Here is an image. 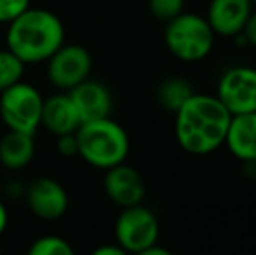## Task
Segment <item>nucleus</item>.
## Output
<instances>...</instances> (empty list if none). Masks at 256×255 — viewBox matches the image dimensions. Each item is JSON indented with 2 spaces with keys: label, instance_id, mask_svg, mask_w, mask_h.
Here are the masks:
<instances>
[{
  "label": "nucleus",
  "instance_id": "nucleus-22",
  "mask_svg": "<svg viewBox=\"0 0 256 255\" xmlns=\"http://www.w3.org/2000/svg\"><path fill=\"white\" fill-rule=\"evenodd\" d=\"M242 34L248 41V46H253V48H256V11L254 13H251V16H250V20H248L246 27H244Z\"/></svg>",
  "mask_w": 256,
  "mask_h": 255
},
{
  "label": "nucleus",
  "instance_id": "nucleus-20",
  "mask_svg": "<svg viewBox=\"0 0 256 255\" xmlns=\"http://www.w3.org/2000/svg\"><path fill=\"white\" fill-rule=\"evenodd\" d=\"M30 7V0H0V23L9 25Z\"/></svg>",
  "mask_w": 256,
  "mask_h": 255
},
{
  "label": "nucleus",
  "instance_id": "nucleus-19",
  "mask_svg": "<svg viewBox=\"0 0 256 255\" xmlns=\"http://www.w3.org/2000/svg\"><path fill=\"white\" fill-rule=\"evenodd\" d=\"M148 9L158 21H171L185 9V0H148Z\"/></svg>",
  "mask_w": 256,
  "mask_h": 255
},
{
  "label": "nucleus",
  "instance_id": "nucleus-7",
  "mask_svg": "<svg viewBox=\"0 0 256 255\" xmlns=\"http://www.w3.org/2000/svg\"><path fill=\"white\" fill-rule=\"evenodd\" d=\"M214 96L230 116L256 112V68L239 65L225 70L218 81Z\"/></svg>",
  "mask_w": 256,
  "mask_h": 255
},
{
  "label": "nucleus",
  "instance_id": "nucleus-11",
  "mask_svg": "<svg viewBox=\"0 0 256 255\" xmlns=\"http://www.w3.org/2000/svg\"><path fill=\"white\" fill-rule=\"evenodd\" d=\"M74 102L80 123H91V121L104 119L112 116L114 110V96L106 84L94 79H86L74 89L66 91Z\"/></svg>",
  "mask_w": 256,
  "mask_h": 255
},
{
  "label": "nucleus",
  "instance_id": "nucleus-2",
  "mask_svg": "<svg viewBox=\"0 0 256 255\" xmlns=\"http://www.w3.org/2000/svg\"><path fill=\"white\" fill-rule=\"evenodd\" d=\"M6 42L24 65L44 63L64 44V27L51 11L30 7L7 25Z\"/></svg>",
  "mask_w": 256,
  "mask_h": 255
},
{
  "label": "nucleus",
  "instance_id": "nucleus-13",
  "mask_svg": "<svg viewBox=\"0 0 256 255\" xmlns=\"http://www.w3.org/2000/svg\"><path fill=\"white\" fill-rule=\"evenodd\" d=\"M80 124L77 109L66 91H60L49 98H44L40 126H44L46 131L54 136H61L68 133H77Z\"/></svg>",
  "mask_w": 256,
  "mask_h": 255
},
{
  "label": "nucleus",
  "instance_id": "nucleus-1",
  "mask_svg": "<svg viewBox=\"0 0 256 255\" xmlns=\"http://www.w3.org/2000/svg\"><path fill=\"white\" fill-rule=\"evenodd\" d=\"M176 142L194 156H206L225 143L230 126V112L214 95L194 93L174 114Z\"/></svg>",
  "mask_w": 256,
  "mask_h": 255
},
{
  "label": "nucleus",
  "instance_id": "nucleus-4",
  "mask_svg": "<svg viewBox=\"0 0 256 255\" xmlns=\"http://www.w3.org/2000/svg\"><path fill=\"white\" fill-rule=\"evenodd\" d=\"M214 32L208 20L196 13H185L166 23L164 42L174 58L196 63L208 58L214 46Z\"/></svg>",
  "mask_w": 256,
  "mask_h": 255
},
{
  "label": "nucleus",
  "instance_id": "nucleus-3",
  "mask_svg": "<svg viewBox=\"0 0 256 255\" xmlns=\"http://www.w3.org/2000/svg\"><path fill=\"white\" fill-rule=\"evenodd\" d=\"M78 157L98 170L126 163L131 150L129 135L112 117L80 124L77 129Z\"/></svg>",
  "mask_w": 256,
  "mask_h": 255
},
{
  "label": "nucleus",
  "instance_id": "nucleus-17",
  "mask_svg": "<svg viewBox=\"0 0 256 255\" xmlns=\"http://www.w3.org/2000/svg\"><path fill=\"white\" fill-rule=\"evenodd\" d=\"M24 65L9 49H0V93L23 81Z\"/></svg>",
  "mask_w": 256,
  "mask_h": 255
},
{
  "label": "nucleus",
  "instance_id": "nucleus-26",
  "mask_svg": "<svg viewBox=\"0 0 256 255\" xmlns=\"http://www.w3.org/2000/svg\"><path fill=\"white\" fill-rule=\"evenodd\" d=\"M251 4H253V6H254V4H256V0H251Z\"/></svg>",
  "mask_w": 256,
  "mask_h": 255
},
{
  "label": "nucleus",
  "instance_id": "nucleus-14",
  "mask_svg": "<svg viewBox=\"0 0 256 255\" xmlns=\"http://www.w3.org/2000/svg\"><path fill=\"white\" fill-rule=\"evenodd\" d=\"M223 145L242 163L256 161V112L232 116Z\"/></svg>",
  "mask_w": 256,
  "mask_h": 255
},
{
  "label": "nucleus",
  "instance_id": "nucleus-27",
  "mask_svg": "<svg viewBox=\"0 0 256 255\" xmlns=\"http://www.w3.org/2000/svg\"><path fill=\"white\" fill-rule=\"evenodd\" d=\"M0 255H2V252H0Z\"/></svg>",
  "mask_w": 256,
  "mask_h": 255
},
{
  "label": "nucleus",
  "instance_id": "nucleus-8",
  "mask_svg": "<svg viewBox=\"0 0 256 255\" xmlns=\"http://www.w3.org/2000/svg\"><path fill=\"white\" fill-rule=\"evenodd\" d=\"M48 79L60 91H70L89 79L92 56L80 44H63L48 60Z\"/></svg>",
  "mask_w": 256,
  "mask_h": 255
},
{
  "label": "nucleus",
  "instance_id": "nucleus-18",
  "mask_svg": "<svg viewBox=\"0 0 256 255\" xmlns=\"http://www.w3.org/2000/svg\"><path fill=\"white\" fill-rule=\"evenodd\" d=\"M26 255H75L70 241L56 234H46L30 245Z\"/></svg>",
  "mask_w": 256,
  "mask_h": 255
},
{
  "label": "nucleus",
  "instance_id": "nucleus-16",
  "mask_svg": "<svg viewBox=\"0 0 256 255\" xmlns=\"http://www.w3.org/2000/svg\"><path fill=\"white\" fill-rule=\"evenodd\" d=\"M194 88L186 79L183 77H169L166 81L160 82L157 89V100L160 103L162 109H166L168 112L176 114L185 102L194 95Z\"/></svg>",
  "mask_w": 256,
  "mask_h": 255
},
{
  "label": "nucleus",
  "instance_id": "nucleus-23",
  "mask_svg": "<svg viewBox=\"0 0 256 255\" xmlns=\"http://www.w3.org/2000/svg\"><path fill=\"white\" fill-rule=\"evenodd\" d=\"M91 255H131V253L126 252L117 243H108V245H100L98 248H94Z\"/></svg>",
  "mask_w": 256,
  "mask_h": 255
},
{
  "label": "nucleus",
  "instance_id": "nucleus-6",
  "mask_svg": "<svg viewBox=\"0 0 256 255\" xmlns=\"http://www.w3.org/2000/svg\"><path fill=\"white\" fill-rule=\"evenodd\" d=\"M115 241L131 255L157 245L160 224L157 215L145 204L122 208L115 220Z\"/></svg>",
  "mask_w": 256,
  "mask_h": 255
},
{
  "label": "nucleus",
  "instance_id": "nucleus-9",
  "mask_svg": "<svg viewBox=\"0 0 256 255\" xmlns=\"http://www.w3.org/2000/svg\"><path fill=\"white\" fill-rule=\"evenodd\" d=\"M23 199L32 213L46 222L60 220L70 206L64 185L51 177H37L26 184Z\"/></svg>",
  "mask_w": 256,
  "mask_h": 255
},
{
  "label": "nucleus",
  "instance_id": "nucleus-12",
  "mask_svg": "<svg viewBox=\"0 0 256 255\" xmlns=\"http://www.w3.org/2000/svg\"><path fill=\"white\" fill-rule=\"evenodd\" d=\"M251 13V0H211L206 20L214 35L234 39L244 30Z\"/></svg>",
  "mask_w": 256,
  "mask_h": 255
},
{
  "label": "nucleus",
  "instance_id": "nucleus-25",
  "mask_svg": "<svg viewBox=\"0 0 256 255\" xmlns=\"http://www.w3.org/2000/svg\"><path fill=\"white\" fill-rule=\"evenodd\" d=\"M134 255H172V252H169L168 248H164V246H160V245H154V246H150V248L142 250V252H138Z\"/></svg>",
  "mask_w": 256,
  "mask_h": 255
},
{
  "label": "nucleus",
  "instance_id": "nucleus-10",
  "mask_svg": "<svg viewBox=\"0 0 256 255\" xmlns=\"http://www.w3.org/2000/svg\"><path fill=\"white\" fill-rule=\"evenodd\" d=\"M103 189L108 199L120 208L142 204L146 196V184L142 173L126 163L104 171Z\"/></svg>",
  "mask_w": 256,
  "mask_h": 255
},
{
  "label": "nucleus",
  "instance_id": "nucleus-5",
  "mask_svg": "<svg viewBox=\"0 0 256 255\" xmlns=\"http://www.w3.org/2000/svg\"><path fill=\"white\" fill-rule=\"evenodd\" d=\"M44 96L35 86L20 81L0 93V119L9 131L35 135L40 128Z\"/></svg>",
  "mask_w": 256,
  "mask_h": 255
},
{
  "label": "nucleus",
  "instance_id": "nucleus-21",
  "mask_svg": "<svg viewBox=\"0 0 256 255\" xmlns=\"http://www.w3.org/2000/svg\"><path fill=\"white\" fill-rule=\"evenodd\" d=\"M56 150H58V154L63 157L78 156L77 133H68V135L56 136Z\"/></svg>",
  "mask_w": 256,
  "mask_h": 255
},
{
  "label": "nucleus",
  "instance_id": "nucleus-24",
  "mask_svg": "<svg viewBox=\"0 0 256 255\" xmlns=\"http://www.w3.org/2000/svg\"><path fill=\"white\" fill-rule=\"evenodd\" d=\"M7 224H9V211H7V206L2 199H0V236L6 232Z\"/></svg>",
  "mask_w": 256,
  "mask_h": 255
},
{
  "label": "nucleus",
  "instance_id": "nucleus-15",
  "mask_svg": "<svg viewBox=\"0 0 256 255\" xmlns=\"http://www.w3.org/2000/svg\"><path fill=\"white\" fill-rule=\"evenodd\" d=\"M35 157L34 135L20 131H7L0 138V166L10 171L26 168Z\"/></svg>",
  "mask_w": 256,
  "mask_h": 255
}]
</instances>
